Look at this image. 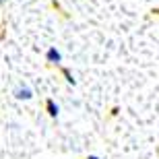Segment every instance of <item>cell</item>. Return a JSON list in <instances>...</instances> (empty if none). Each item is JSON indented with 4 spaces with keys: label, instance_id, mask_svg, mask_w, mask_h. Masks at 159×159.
<instances>
[{
    "label": "cell",
    "instance_id": "1",
    "mask_svg": "<svg viewBox=\"0 0 159 159\" xmlns=\"http://www.w3.org/2000/svg\"><path fill=\"white\" fill-rule=\"evenodd\" d=\"M12 95H15V99H19V101H29L31 97H33V91H31L29 85L21 83V85H17V87H15Z\"/></svg>",
    "mask_w": 159,
    "mask_h": 159
},
{
    "label": "cell",
    "instance_id": "2",
    "mask_svg": "<svg viewBox=\"0 0 159 159\" xmlns=\"http://www.w3.org/2000/svg\"><path fill=\"white\" fill-rule=\"evenodd\" d=\"M46 60L50 62V64H62V52H60L58 48H48V52H46Z\"/></svg>",
    "mask_w": 159,
    "mask_h": 159
},
{
    "label": "cell",
    "instance_id": "3",
    "mask_svg": "<svg viewBox=\"0 0 159 159\" xmlns=\"http://www.w3.org/2000/svg\"><path fill=\"white\" fill-rule=\"evenodd\" d=\"M46 110H48V114L52 116V118H58V114H60V106L56 103L54 99H48L46 101Z\"/></svg>",
    "mask_w": 159,
    "mask_h": 159
},
{
    "label": "cell",
    "instance_id": "4",
    "mask_svg": "<svg viewBox=\"0 0 159 159\" xmlns=\"http://www.w3.org/2000/svg\"><path fill=\"white\" fill-rule=\"evenodd\" d=\"M62 75H64L66 83H70V85H75V77H72V72L68 70V68H62Z\"/></svg>",
    "mask_w": 159,
    "mask_h": 159
},
{
    "label": "cell",
    "instance_id": "5",
    "mask_svg": "<svg viewBox=\"0 0 159 159\" xmlns=\"http://www.w3.org/2000/svg\"><path fill=\"white\" fill-rule=\"evenodd\" d=\"M87 159H99V157H97V155H89Z\"/></svg>",
    "mask_w": 159,
    "mask_h": 159
},
{
    "label": "cell",
    "instance_id": "6",
    "mask_svg": "<svg viewBox=\"0 0 159 159\" xmlns=\"http://www.w3.org/2000/svg\"><path fill=\"white\" fill-rule=\"evenodd\" d=\"M2 2H6V0H0V4H2Z\"/></svg>",
    "mask_w": 159,
    "mask_h": 159
}]
</instances>
